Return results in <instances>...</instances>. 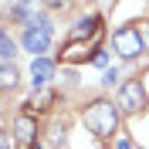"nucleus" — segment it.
Instances as JSON below:
<instances>
[{
    "mask_svg": "<svg viewBox=\"0 0 149 149\" xmlns=\"http://www.w3.org/2000/svg\"><path fill=\"white\" fill-rule=\"evenodd\" d=\"M81 122L98 142H109L115 136V129H119V109L109 98H92L85 105V112H81Z\"/></svg>",
    "mask_w": 149,
    "mask_h": 149,
    "instance_id": "1",
    "label": "nucleus"
},
{
    "mask_svg": "<svg viewBox=\"0 0 149 149\" xmlns=\"http://www.w3.org/2000/svg\"><path fill=\"white\" fill-rule=\"evenodd\" d=\"M112 51L122 58V61H136V58L146 51V37L136 24H122L115 34H112Z\"/></svg>",
    "mask_w": 149,
    "mask_h": 149,
    "instance_id": "2",
    "label": "nucleus"
},
{
    "mask_svg": "<svg viewBox=\"0 0 149 149\" xmlns=\"http://www.w3.org/2000/svg\"><path fill=\"white\" fill-rule=\"evenodd\" d=\"M119 112L122 115H139L142 109L149 105V95H146V85L139 81V78H129V81L119 88Z\"/></svg>",
    "mask_w": 149,
    "mask_h": 149,
    "instance_id": "3",
    "label": "nucleus"
},
{
    "mask_svg": "<svg viewBox=\"0 0 149 149\" xmlns=\"http://www.w3.org/2000/svg\"><path fill=\"white\" fill-rule=\"evenodd\" d=\"M98 41H102V34H98V37H88V41H65V47H61L58 61H65V65L95 61V54H92V51H98Z\"/></svg>",
    "mask_w": 149,
    "mask_h": 149,
    "instance_id": "4",
    "label": "nucleus"
},
{
    "mask_svg": "<svg viewBox=\"0 0 149 149\" xmlns=\"http://www.w3.org/2000/svg\"><path fill=\"white\" fill-rule=\"evenodd\" d=\"M14 149H37V119L31 112L14 119Z\"/></svg>",
    "mask_w": 149,
    "mask_h": 149,
    "instance_id": "5",
    "label": "nucleus"
},
{
    "mask_svg": "<svg viewBox=\"0 0 149 149\" xmlns=\"http://www.w3.org/2000/svg\"><path fill=\"white\" fill-rule=\"evenodd\" d=\"M47 44H51V24L34 20V27L24 31V51H34V58H41V51H47Z\"/></svg>",
    "mask_w": 149,
    "mask_h": 149,
    "instance_id": "6",
    "label": "nucleus"
},
{
    "mask_svg": "<svg viewBox=\"0 0 149 149\" xmlns=\"http://www.w3.org/2000/svg\"><path fill=\"white\" fill-rule=\"evenodd\" d=\"M98 34H102V17H81L71 24L68 41H88V37H98Z\"/></svg>",
    "mask_w": 149,
    "mask_h": 149,
    "instance_id": "7",
    "label": "nucleus"
},
{
    "mask_svg": "<svg viewBox=\"0 0 149 149\" xmlns=\"http://www.w3.org/2000/svg\"><path fill=\"white\" fill-rule=\"evenodd\" d=\"M51 74H54V61H47V58H34L31 61V81H34V88H44L51 81Z\"/></svg>",
    "mask_w": 149,
    "mask_h": 149,
    "instance_id": "8",
    "label": "nucleus"
},
{
    "mask_svg": "<svg viewBox=\"0 0 149 149\" xmlns=\"http://www.w3.org/2000/svg\"><path fill=\"white\" fill-rule=\"evenodd\" d=\"M58 102V95H54V88H34V95H31V102H27V109H37V112H47L51 105Z\"/></svg>",
    "mask_w": 149,
    "mask_h": 149,
    "instance_id": "9",
    "label": "nucleus"
},
{
    "mask_svg": "<svg viewBox=\"0 0 149 149\" xmlns=\"http://www.w3.org/2000/svg\"><path fill=\"white\" fill-rule=\"evenodd\" d=\"M17 68L14 65H7V61H3V65H0V88H14V85H17Z\"/></svg>",
    "mask_w": 149,
    "mask_h": 149,
    "instance_id": "10",
    "label": "nucleus"
},
{
    "mask_svg": "<svg viewBox=\"0 0 149 149\" xmlns=\"http://www.w3.org/2000/svg\"><path fill=\"white\" fill-rule=\"evenodd\" d=\"M14 54H17V44L10 41V34L3 31V24H0V58H7V61H10Z\"/></svg>",
    "mask_w": 149,
    "mask_h": 149,
    "instance_id": "11",
    "label": "nucleus"
},
{
    "mask_svg": "<svg viewBox=\"0 0 149 149\" xmlns=\"http://www.w3.org/2000/svg\"><path fill=\"white\" fill-rule=\"evenodd\" d=\"M0 149H14V132H3V129H0Z\"/></svg>",
    "mask_w": 149,
    "mask_h": 149,
    "instance_id": "12",
    "label": "nucleus"
},
{
    "mask_svg": "<svg viewBox=\"0 0 149 149\" xmlns=\"http://www.w3.org/2000/svg\"><path fill=\"white\" fill-rule=\"evenodd\" d=\"M105 85H119V71H115V68H109V71H105V78H102Z\"/></svg>",
    "mask_w": 149,
    "mask_h": 149,
    "instance_id": "13",
    "label": "nucleus"
},
{
    "mask_svg": "<svg viewBox=\"0 0 149 149\" xmlns=\"http://www.w3.org/2000/svg\"><path fill=\"white\" fill-rule=\"evenodd\" d=\"M95 65L105 68V65H109V54H105V51H98V54H95Z\"/></svg>",
    "mask_w": 149,
    "mask_h": 149,
    "instance_id": "14",
    "label": "nucleus"
},
{
    "mask_svg": "<svg viewBox=\"0 0 149 149\" xmlns=\"http://www.w3.org/2000/svg\"><path fill=\"white\" fill-rule=\"evenodd\" d=\"M115 149H132V142H129V139H119V142H115Z\"/></svg>",
    "mask_w": 149,
    "mask_h": 149,
    "instance_id": "15",
    "label": "nucleus"
}]
</instances>
